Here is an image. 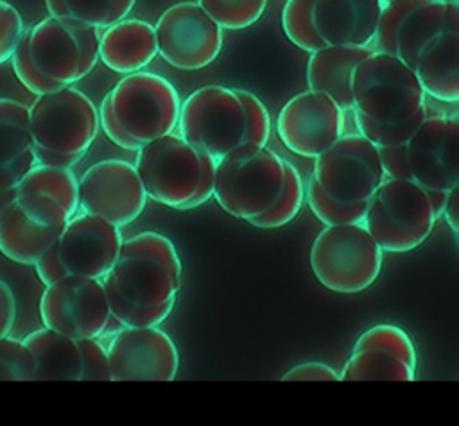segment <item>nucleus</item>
<instances>
[{"instance_id":"nucleus-9","label":"nucleus","mask_w":459,"mask_h":426,"mask_svg":"<svg viewBox=\"0 0 459 426\" xmlns=\"http://www.w3.org/2000/svg\"><path fill=\"white\" fill-rule=\"evenodd\" d=\"M436 220L425 188L385 175L368 202L362 224L382 251L407 252L429 238Z\"/></svg>"},{"instance_id":"nucleus-16","label":"nucleus","mask_w":459,"mask_h":426,"mask_svg":"<svg viewBox=\"0 0 459 426\" xmlns=\"http://www.w3.org/2000/svg\"><path fill=\"white\" fill-rule=\"evenodd\" d=\"M79 211L124 227L134 222L147 206V193L133 163L102 159L77 179Z\"/></svg>"},{"instance_id":"nucleus-32","label":"nucleus","mask_w":459,"mask_h":426,"mask_svg":"<svg viewBox=\"0 0 459 426\" xmlns=\"http://www.w3.org/2000/svg\"><path fill=\"white\" fill-rule=\"evenodd\" d=\"M197 4L222 30H242L262 18L267 0H197Z\"/></svg>"},{"instance_id":"nucleus-15","label":"nucleus","mask_w":459,"mask_h":426,"mask_svg":"<svg viewBox=\"0 0 459 426\" xmlns=\"http://www.w3.org/2000/svg\"><path fill=\"white\" fill-rule=\"evenodd\" d=\"M154 34L158 55L185 72L212 64L222 50V29L197 2L167 7L154 23Z\"/></svg>"},{"instance_id":"nucleus-6","label":"nucleus","mask_w":459,"mask_h":426,"mask_svg":"<svg viewBox=\"0 0 459 426\" xmlns=\"http://www.w3.org/2000/svg\"><path fill=\"white\" fill-rule=\"evenodd\" d=\"M99 129L95 104L77 88L36 95L29 106L32 154L39 165L72 168L90 150Z\"/></svg>"},{"instance_id":"nucleus-35","label":"nucleus","mask_w":459,"mask_h":426,"mask_svg":"<svg viewBox=\"0 0 459 426\" xmlns=\"http://www.w3.org/2000/svg\"><path fill=\"white\" fill-rule=\"evenodd\" d=\"M240 98L246 109V132L242 143H255V145H267L271 136V116L264 102L251 91L240 89Z\"/></svg>"},{"instance_id":"nucleus-39","label":"nucleus","mask_w":459,"mask_h":426,"mask_svg":"<svg viewBox=\"0 0 459 426\" xmlns=\"http://www.w3.org/2000/svg\"><path fill=\"white\" fill-rule=\"evenodd\" d=\"M16 319V301L11 286L0 279V338L7 337Z\"/></svg>"},{"instance_id":"nucleus-3","label":"nucleus","mask_w":459,"mask_h":426,"mask_svg":"<svg viewBox=\"0 0 459 426\" xmlns=\"http://www.w3.org/2000/svg\"><path fill=\"white\" fill-rule=\"evenodd\" d=\"M99 34L95 27L48 14L23 30L9 59L13 72L34 95L74 86L99 63Z\"/></svg>"},{"instance_id":"nucleus-27","label":"nucleus","mask_w":459,"mask_h":426,"mask_svg":"<svg viewBox=\"0 0 459 426\" xmlns=\"http://www.w3.org/2000/svg\"><path fill=\"white\" fill-rule=\"evenodd\" d=\"M63 227L32 222L13 200L0 217V252L20 265H34L57 240Z\"/></svg>"},{"instance_id":"nucleus-12","label":"nucleus","mask_w":459,"mask_h":426,"mask_svg":"<svg viewBox=\"0 0 459 426\" xmlns=\"http://www.w3.org/2000/svg\"><path fill=\"white\" fill-rule=\"evenodd\" d=\"M310 177L330 200L359 204L371 199L385 172L377 145L359 132H344L314 158Z\"/></svg>"},{"instance_id":"nucleus-23","label":"nucleus","mask_w":459,"mask_h":426,"mask_svg":"<svg viewBox=\"0 0 459 426\" xmlns=\"http://www.w3.org/2000/svg\"><path fill=\"white\" fill-rule=\"evenodd\" d=\"M99 61L115 73L140 72L158 55L154 25L140 18H122L99 34Z\"/></svg>"},{"instance_id":"nucleus-26","label":"nucleus","mask_w":459,"mask_h":426,"mask_svg":"<svg viewBox=\"0 0 459 426\" xmlns=\"http://www.w3.org/2000/svg\"><path fill=\"white\" fill-rule=\"evenodd\" d=\"M32 165L29 107L0 98V192L14 188Z\"/></svg>"},{"instance_id":"nucleus-20","label":"nucleus","mask_w":459,"mask_h":426,"mask_svg":"<svg viewBox=\"0 0 459 426\" xmlns=\"http://www.w3.org/2000/svg\"><path fill=\"white\" fill-rule=\"evenodd\" d=\"M122 245L120 227L77 211L50 245L63 276L102 279Z\"/></svg>"},{"instance_id":"nucleus-29","label":"nucleus","mask_w":459,"mask_h":426,"mask_svg":"<svg viewBox=\"0 0 459 426\" xmlns=\"http://www.w3.org/2000/svg\"><path fill=\"white\" fill-rule=\"evenodd\" d=\"M134 4L136 0H45L50 16L74 20L99 30L129 16Z\"/></svg>"},{"instance_id":"nucleus-8","label":"nucleus","mask_w":459,"mask_h":426,"mask_svg":"<svg viewBox=\"0 0 459 426\" xmlns=\"http://www.w3.org/2000/svg\"><path fill=\"white\" fill-rule=\"evenodd\" d=\"M285 159L267 145L240 143L215 161L212 197L231 217L253 220L280 195Z\"/></svg>"},{"instance_id":"nucleus-14","label":"nucleus","mask_w":459,"mask_h":426,"mask_svg":"<svg viewBox=\"0 0 459 426\" xmlns=\"http://www.w3.org/2000/svg\"><path fill=\"white\" fill-rule=\"evenodd\" d=\"M39 317L45 328L74 340L99 338L111 320L102 281L65 276L47 285L39 299Z\"/></svg>"},{"instance_id":"nucleus-7","label":"nucleus","mask_w":459,"mask_h":426,"mask_svg":"<svg viewBox=\"0 0 459 426\" xmlns=\"http://www.w3.org/2000/svg\"><path fill=\"white\" fill-rule=\"evenodd\" d=\"M378 154L385 175L446 193L459 184V120L427 111V118L405 141L378 147Z\"/></svg>"},{"instance_id":"nucleus-28","label":"nucleus","mask_w":459,"mask_h":426,"mask_svg":"<svg viewBox=\"0 0 459 426\" xmlns=\"http://www.w3.org/2000/svg\"><path fill=\"white\" fill-rule=\"evenodd\" d=\"M23 342L36 360L34 381L81 379V353L74 338L43 326L29 333Z\"/></svg>"},{"instance_id":"nucleus-21","label":"nucleus","mask_w":459,"mask_h":426,"mask_svg":"<svg viewBox=\"0 0 459 426\" xmlns=\"http://www.w3.org/2000/svg\"><path fill=\"white\" fill-rule=\"evenodd\" d=\"M14 202L39 226L65 227L79 211L77 177L68 166L34 163L14 186Z\"/></svg>"},{"instance_id":"nucleus-1","label":"nucleus","mask_w":459,"mask_h":426,"mask_svg":"<svg viewBox=\"0 0 459 426\" xmlns=\"http://www.w3.org/2000/svg\"><path fill=\"white\" fill-rule=\"evenodd\" d=\"M100 281L111 317L120 326H160L176 306L181 260L170 238L143 231L122 240Z\"/></svg>"},{"instance_id":"nucleus-17","label":"nucleus","mask_w":459,"mask_h":426,"mask_svg":"<svg viewBox=\"0 0 459 426\" xmlns=\"http://www.w3.org/2000/svg\"><path fill=\"white\" fill-rule=\"evenodd\" d=\"M106 351L111 381H172L179 369L178 347L160 326H124Z\"/></svg>"},{"instance_id":"nucleus-31","label":"nucleus","mask_w":459,"mask_h":426,"mask_svg":"<svg viewBox=\"0 0 459 426\" xmlns=\"http://www.w3.org/2000/svg\"><path fill=\"white\" fill-rule=\"evenodd\" d=\"M314 2L316 0H287L281 9V29L287 39L308 54L326 47L312 21Z\"/></svg>"},{"instance_id":"nucleus-41","label":"nucleus","mask_w":459,"mask_h":426,"mask_svg":"<svg viewBox=\"0 0 459 426\" xmlns=\"http://www.w3.org/2000/svg\"><path fill=\"white\" fill-rule=\"evenodd\" d=\"M14 197H16L14 188L5 190V192H0V217H2V213L5 211V208L14 200Z\"/></svg>"},{"instance_id":"nucleus-4","label":"nucleus","mask_w":459,"mask_h":426,"mask_svg":"<svg viewBox=\"0 0 459 426\" xmlns=\"http://www.w3.org/2000/svg\"><path fill=\"white\" fill-rule=\"evenodd\" d=\"M181 98L170 81L152 72L126 73L102 98L99 127L126 150L176 131Z\"/></svg>"},{"instance_id":"nucleus-10","label":"nucleus","mask_w":459,"mask_h":426,"mask_svg":"<svg viewBox=\"0 0 459 426\" xmlns=\"http://www.w3.org/2000/svg\"><path fill=\"white\" fill-rule=\"evenodd\" d=\"M384 251L364 224L325 226L316 236L308 263L314 277L330 292L359 294L369 288L382 270Z\"/></svg>"},{"instance_id":"nucleus-22","label":"nucleus","mask_w":459,"mask_h":426,"mask_svg":"<svg viewBox=\"0 0 459 426\" xmlns=\"http://www.w3.org/2000/svg\"><path fill=\"white\" fill-rule=\"evenodd\" d=\"M380 9L378 0H316L312 21L326 45H371Z\"/></svg>"},{"instance_id":"nucleus-33","label":"nucleus","mask_w":459,"mask_h":426,"mask_svg":"<svg viewBox=\"0 0 459 426\" xmlns=\"http://www.w3.org/2000/svg\"><path fill=\"white\" fill-rule=\"evenodd\" d=\"M305 202L310 208L312 215L325 226H335V224H362L368 202L359 204H339L330 200L308 177L305 184Z\"/></svg>"},{"instance_id":"nucleus-40","label":"nucleus","mask_w":459,"mask_h":426,"mask_svg":"<svg viewBox=\"0 0 459 426\" xmlns=\"http://www.w3.org/2000/svg\"><path fill=\"white\" fill-rule=\"evenodd\" d=\"M441 217H445L450 231L454 233V236H457V233H459V184L446 192Z\"/></svg>"},{"instance_id":"nucleus-18","label":"nucleus","mask_w":459,"mask_h":426,"mask_svg":"<svg viewBox=\"0 0 459 426\" xmlns=\"http://www.w3.org/2000/svg\"><path fill=\"white\" fill-rule=\"evenodd\" d=\"M276 134L287 150L314 159L344 134V111L323 91H301L281 106Z\"/></svg>"},{"instance_id":"nucleus-2","label":"nucleus","mask_w":459,"mask_h":426,"mask_svg":"<svg viewBox=\"0 0 459 426\" xmlns=\"http://www.w3.org/2000/svg\"><path fill=\"white\" fill-rule=\"evenodd\" d=\"M427 95L400 59L371 52L351 73V113L357 132L377 147L405 141L427 118Z\"/></svg>"},{"instance_id":"nucleus-5","label":"nucleus","mask_w":459,"mask_h":426,"mask_svg":"<svg viewBox=\"0 0 459 426\" xmlns=\"http://www.w3.org/2000/svg\"><path fill=\"white\" fill-rule=\"evenodd\" d=\"M136 152L133 165L147 199L172 209H192L212 199L215 159L178 132L160 136Z\"/></svg>"},{"instance_id":"nucleus-11","label":"nucleus","mask_w":459,"mask_h":426,"mask_svg":"<svg viewBox=\"0 0 459 426\" xmlns=\"http://www.w3.org/2000/svg\"><path fill=\"white\" fill-rule=\"evenodd\" d=\"M178 134L199 152L221 159L238 147L246 132V109L238 88L208 84L179 106Z\"/></svg>"},{"instance_id":"nucleus-19","label":"nucleus","mask_w":459,"mask_h":426,"mask_svg":"<svg viewBox=\"0 0 459 426\" xmlns=\"http://www.w3.org/2000/svg\"><path fill=\"white\" fill-rule=\"evenodd\" d=\"M418 353L407 331L375 324L362 331L339 374L341 381H414Z\"/></svg>"},{"instance_id":"nucleus-25","label":"nucleus","mask_w":459,"mask_h":426,"mask_svg":"<svg viewBox=\"0 0 459 426\" xmlns=\"http://www.w3.org/2000/svg\"><path fill=\"white\" fill-rule=\"evenodd\" d=\"M373 52L371 45H326L310 52L307 61L308 89L323 91L344 111H351V73L360 59Z\"/></svg>"},{"instance_id":"nucleus-43","label":"nucleus","mask_w":459,"mask_h":426,"mask_svg":"<svg viewBox=\"0 0 459 426\" xmlns=\"http://www.w3.org/2000/svg\"><path fill=\"white\" fill-rule=\"evenodd\" d=\"M448 2H452V4H457V5H459V0H448Z\"/></svg>"},{"instance_id":"nucleus-30","label":"nucleus","mask_w":459,"mask_h":426,"mask_svg":"<svg viewBox=\"0 0 459 426\" xmlns=\"http://www.w3.org/2000/svg\"><path fill=\"white\" fill-rule=\"evenodd\" d=\"M305 204V183L299 170L285 161V183L276 200L258 217L249 220L258 229H278L292 222Z\"/></svg>"},{"instance_id":"nucleus-24","label":"nucleus","mask_w":459,"mask_h":426,"mask_svg":"<svg viewBox=\"0 0 459 426\" xmlns=\"http://www.w3.org/2000/svg\"><path fill=\"white\" fill-rule=\"evenodd\" d=\"M412 72L427 97L455 104L459 100V27L430 38L420 48Z\"/></svg>"},{"instance_id":"nucleus-38","label":"nucleus","mask_w":459,"mask_h":426,"mask_svg":"<svg viewBox=\"0 0 459 426\" xmlns=\"http://www.w3.org/2000/svg\"><path fill=\"white\" fill-rule=\"evenodd\" d=\"M281 381H341L339 374L323 362H305L289 369Z\"/></svg>"},{"instance_id":"nucleus-42","label":"nucleus","mask_w":459,"mask_h":426,"mask_svg":"<svg viewBox=\"0 0 459 426\" xmlns=\"http://www.w3.org/2000/svg\"><path fill=\"white\" fill-rule=\"evenodd\" d=\"M378 2L384 5V4H387V2H391V0H378Z\"/></svg>"},{"instance_id":"nucleus-37","label":"nucleus","mask_w":459,"mask_h":426,"mask_svg":"<svg viewBox=\"0 0 459 426\" xmlns=\"http://www.w3.org/2000/svg\"><path fill=\"white\" fill-rule=\"evenodd\" d=\"M25 30L22 14L14 5L0 0V64L7 63Z\"/></svg>"},{"instance_id":"nucleus-36","label":"nucleus","mask_w":459,"mask_h":426,"mask_svg":"<svg viewBox=\"0 0 459 426\" xmlns=\"http://www.w3.org/2000/svg\"><path fill=\"white\" fill-rule=\"evenodd\" d=\"M81 353V379L79 381H111L106 345L99 338L75 340Z\"/></svg>"},{"instance_id":"nucleus-13","label":"nucleus","mask_w":459,"mask_h":426,"mask_svg":"<svg viewBox=\"0 0 459 426\" xmlns=\"http://www.w3.org/2000/svg\"><path fill=\"white\" fill-rule=\"evenodd\" d=\"M459 27V5L448 0H391L382 5L373 52L389 54L414 66L420 48L436 34Z\"/></svg>"},{"instance_id":"nucleus-34","label":"nucleus","mask_w":459,"mask_h":426,"mask_svg":"<svg viewBox=\"0 0 459 426\" xmlns=\"http://www.w3.org/2000/svg\"><path fill=\"white\" fill-rule=\"evenodd\" d=\"M36 360L23 340L0 338V379L2 381H34Z\"/></svg>"}]
</instances>
